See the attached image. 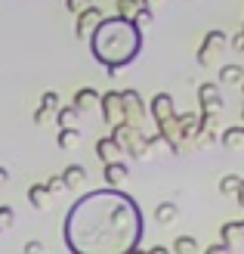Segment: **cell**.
<instances>
[{"label":"cell","mask_w":244,"mask_h":254,"mask_svg":"<svg viewBox=\"0 0 244 254\" xmlns=\"http://www.w3.org/2000/svg\"><path fill=\"white\" fill-rule=\"evenodd\" d=\"M102 109H105V121L114 127L118 121H124V106H121V96L118 93H105L102 96Z\"/></svg>","instance_id":"ba28073f"},{"label":"cell","mask_w":244,"mask_h":254,"mask_svg":"<svg viewBox=\"0 0 244 254\" xmlns=\"http://www.w3.org/2000/svg\"><path fill=\"white\" fill-rule=\"evenodd\" d=\"M151 109H155V118H158V127L164 130L167 121L173 118V99L167 96V93H158L155 99H151Z\"/></svg>","instance_id":"52a82bcc"},{"label":"cell","mask_w":244,"mask_h":254,"mask_svg":"<svg viewBox=\"0 0 244 254\" xmlns=\"http://www.w3.org/2000/svg\"><path fill=\"white\" fill-rule=\"evenodd\" d=\"M65 6H68L71 12H78V16H81V12H84V9H90L93 3H90V0H65Z\"/></svg>","instance_id":"4316f807"},{"label":"cell","mask_w":244,"mask_h":254,"mask_svg":"<svg viewBox=\"0 0 244 254\" xmlns=\"http://www.w3.org/2000/svg\"><path fill=\"white\" fill-rule=\"evenodd\" d=\"M241 81H244L241 65H223L220 68V84H241Z\"/></svg>","instance_id":"2e32d148"},{"label":"cell","mask_w":244,"mask_h":254,"mask_svg":"<svg viewBox=\"0 0 244 254\" xmlns=\"http://www.w3.org/2000/svg\"><path fill=\"white\" fill-rule=\"evenodd\" d=\"M124 180H127V164H121V161H108V164H105V183L118 186V183H124Z\"/></svg>","instance_id":"7c38bea8"},{"label":"cell","mask_w":244,"mask_h":254,"mask_svg":"<svg viewBox=\"0 0 244 254\" xmlns=\"http://www.w3.org/2000/svg\"><path fill=\"white\" fill-rule=\"evenodd\" d=\"M198 99H201V106H204L207 115H213L216 109H223V96L216 90V84H201L198 87Z\"/></svg>","instance_id":"277c9868"},{"label":"cell","mask_w":244,"mask_h":254,"mask_svg":"<svg viewBox=\"0 0 244 254\" xmlns=\"http://www.w3.org/2000/svg\"><path fill=\"white\" fill-rule=\"evenodd\" d=\"M9 223H12V208L0 205V230H9Z\"/></svg>","instance_id":"484cf974"},{"label":"cell","mask_w":244,"mask_h":254,"mask_svg":"<svg viewBox=\"0 0 244 254\" xmlns=\"http://www.w3.org/2000/svg\"><path fill=\"white\" fill-rule=\"evenodd\" d=\"M56 106H59V96H56L53 90H47V93L41 96V109L34 112V124H44V121L49 118V112H56Z\"/></svg>","instance_id":"9c48e42d"},{"label":"cell","mask_w":244,"mask_h":254,"mask_svg":"<svg viewBox=\"0 0 244 254\" xmlns=\"http://www.w3.org/2000/svg\"><path fill=\"white\" fill-rule=\"evenodd\" d=\"M223 47H226V34L223 31H210L207 37H204V47L198 50V62L201 65H210V56L220 53Z\"/></svg>","instance_id":"3957f363"},{"label":"cell","mask_w":244,"mask_h":254,"mask_svg":"<svg viewBox=\"0 0 244 254\" xmlns=\"http://www.w3.org/2000/svg\"><path fill=\"white\" fill-rule=\"evenodd\" d=\"M238 183H241V177H235V174H226V177H223V183H220V192H223V195H235Z\"/></svg>","instance_id":"603a6c76"},{"label":"cell","mask_w":244,"mask_h":254,"mask_svg":"<svg viewBox=\"0 0 244 254\" xmlns=\"http://www.w3.org/2000/svg\"><path fill=\"white\" fill-rule=\"evenodd\" d=\"M241 93H244V84H241Z\"/></svg>","instance_id":"e575fe53"},{"label":"cell","mask_w":244,"mask_h":254,"mask_svg":"<svg viewBox=\"0 0 244 254\" xmlns=\"http://www.w3.org/2000/svg\"><path fill=\"white\" fill-rule=\"evenodd\" d=\"M148 254H170V251H167V248H151Z\"/></svg>","instance_id":"d6a6232c"},{"label":"cell","mask_w":244,"mask_h":254,"mask_svg":"<svg viewBox=\"0 0 244 254\" xmlns=\"http://www.w3.org/2000/svg\"><path fill=\"white\" fill-rule=\"evenodd\" d=\"M136 9H139V0H118V16L121 19H130Z\"/></svg>","instance_id":"cb8c5ba5"},{"label":"cell","mask_w":244,"mask_h":254,"mask_svg":"<svg viewBox=\"0 0 244 254\" xmlns=\"http://www.w3.org/2000/svg\"><path fill=\"white\" fill-rule=\"evenodd\" d=\"M238 239H244V223H226L223 226V245L232 248Z\"/></svg>","instance_id":"5bb4252c"},{"label":"cell","mask_w":244,"mask_h":254,"mask_svg":"<svg viewBox=\"0 0 244 254\" xmlns=\"http://www.w3.org/2000/svg\"><path fill=\"white\" fill-rule=\"evenodd\" d=\"M139 236L143 214L118 189H99L78 198L65 217V242L74 254H130Z\"/></svg>","instance_id":"6da1fadb"},{"label":"cell","mask_w":244,"mask_h":254,"mask_svg":"<svg viewBox=\"0 0 244 254\" xmlns=\"http://www.w3.org/2000/svg\"><path fill=\"white\" fill-rule=\"evenodd\" d=\"M176 217H179V211H176L173 201H161L158 205V223H173Z\"/></svg>","instance_id":"d6986e66"},{"label":"cell","mask_w":244,"mask_h":254,"mask_svg":"<svg viewBox=\"0 0 244 254\" xmlns=\"http://www.w3.org/2000/svg\"><path fill=\"white\" fill-rule=\"evenodd\" d=\"M44 189H47V192H49V195H59V192H65V189H68V186H65V183H62V177H49V180L44 183Z\"/></svg>","instance_id":"d4e9b609"},{"label":"cell","mask_w":244,"mask_h":254,"mask_svg":"<svg viewBox=\"0 0 244 254\" xmlns=\"http://www.w3.org/2000/svg\"><path fill=\"white\" fill-rule=\"evenodd\" d=\"M235 195H238V201H241V205H244V180L238 183V189H235Z\"/></svg>","instance_id":"1f68e13d"},{"label":"cell","mask_w":244,"mask_h":254,"mask_svg":"<svg viewBox=\"0 0 244 254\" xmlns=\"http://www.w3.org/2000/svg\"><path fill=\"white\" fill-rule=\"evenodd\" d=\"M118 96H121V106H127V109H124V124L133 127L136 118H143V103H139V96H136L133 90H124V93H118Z\"/></svg>","instance_id":"5b68a950"},{"label":"cell","mask_w":244,"mask_h":254,"mask_svg":"<svg viewBox=\"0 0 244 254\" xmlns=\"http://www.w3.org/2000/svg\"><path fill=\"white\" fill-rule=\"evenodd\" d=\"M130 22L136 25L139 31H143V28H148V25L155 22V16H151V9H148V6H139V9L133 12V19H130Z\"/></svg>","instance_id":"ffe728a7"},{"label":"cell","mask_w":244,"mask_h":254,"mask_svg":"<svg viewBox=\"0 0 244 254\" xmlns=\"http://www.w3.org/2000/svg\"><path fill=\"white\" fill-rule=\"evenodd\" d=\"M28 201L34 208H47V201H49V192L44 189V183H34L31 189H28Z\"/></svg>","instance_id":"e0dca14e"},{"label":"cell","mask_w":244,"mask_h":254,"mask_svg":"<svg viewBox=\"0 0 244 254\" xmlns=\"http://www.w3.org/2000/svg\"><path fill=\"white\" fill-rule=\"evenodd\" d=\"M25 254H44V245L41 242H28L25 245Z\"/></svg>","instance_id":"83f0119b"},{"label":"cell","mask_w":244,"mask_h":254,"mask_svg":"<svg viewBox=\"0 0 244 254\" xmlns=\"http://www.w3.org/2000/svg\"><path fill=\"white\" fill-rule=\"evenodd\" d=\"M173 251H176V254H198V242H195L192 236H179L176 245H173Z\"/></svg>","instance_id":"44dd1931"},{"label":"cell","mask_w":244,"mask_h":254,"mask_svg":"<svg viewBox=\"0 0 244 254\" xmlns=\"http://www.w3.org/2000/svg\"><path fill=\"white\" fill-rule=\"evenodd\" d=\"M139 50H143V31L130 19H121V16L102 19L93 28V37H90V53L111 71L130 65L139 56Z\"/></svg>","instance_id":"7a4b0ae2"},{"label":"cell","mask_w":244,"mask_h":254,"mask_svg":"<svg viewBox=\"0 0 244 254\" xmlns=\"http://www.w3.org/2000/svg\"><path fill=\"white\" fill-rule=\"evenodd\" d=\"M241 143H244V127H241V124H238V127H229V130L223 133V146H226V149H238Z\"/></svg>","instance_id":"ac0fdd59"},{"label":"cell","mask_w":244,"mask_h":254,"mask_svg":"<svg viewBox=\"0 0 244 254\" xmlns=\"http://www.w3.org/2000/svg\"><path fill=\"white\" fill-rule=\"evenodd\" d=\"M207 254H229V248L220 242V245H213V248H207Z\"/></svg>","instance_id":"f546056e"},{"label":"cell","mask_w":244,"mask_h":254,"mask_svg":"<svg viewBox=\"0 0 244 254\" xmlns=\"http://www.w3.org/2000/svg\"><path fill=\"white\" fill-rule=\"evenodd\" d=\"M105 19L102 16V9H96V6H90V9H84L81 16H78V25H74V31H78V37H87L90 31L96 28V25Z\"/></svg>","instance_id":"8992f818"},{"label":"cell","mask_w":244,"mask_h":254,"mask_svg":"<svg viewBox=\"0 0 244 254\" xmlns=\"http://www.w3.org/2000/svg\"><path fill=\"white\" fill-rule=\"evenodd\" d=\"M78 139H81L78 127H65V130L59 133V146H62V149H74V146H78Z\"/></svg>","instance_id":"7402d4cb"},{"label":"cell","mask_w":244,"mask_h":254,"mask_svg":"<svg viewBox=\"0 0 244 254\" xmlns=\"http://www.w3.org/2000/svg\"><path fill=\"white\" fill-rule=\"evenodd\" d=\"M96 103H99V93L93 90V87H84V90H78V96H74V106H78L81 112L87 106H96Z\"/></svg>","instance_id":"9a60e30c"},{"label":"cell","mask_w":244,"mask_h":254,"mask_svg":"<svg viewBox=\"0 0 244 254\" xmlns=\"http://www.w3.org/2000/svg\"><path fill=\"white\" fill-rule=\"evenodd\" d=\"M59 177H62V183H65V186H78V183L87 180V171L81 168V164H68L65 174H59Z\"/></svg>","instance_id":"4fadbf2b"},{"label":"cell","mask_w":244,"mask_h":254,"mask_svg":"<svg viewBox=\"0 0 244 254\" xmlns=\"http://www.w3.org/2000/svg\"><path fill=\"white\" fill-rule=\"evenodd\" d=\"M78 118H81V109H78V106L56 109V121H59V127H62V130H65V127H74V124H78Z\"/></svg>","instance_id":"8fae6325"},{"label":"cell","mask_w":244,"mask_h":254,"mask_svg":"<svg viewBox=\"0 0 244 254\" xmlns=\"http://www.w3.org/2000/svg\"><path fill=\"white\" fill-rule=\"evenodd\" d=\"M96 152H99V158L108 164V161H114V158L121 155V146L114 143L111 136H105V139H99V143H96Z\"/></svg>","instance_id":"30bf717a"},{"label":"cell","mask_w":244,"mask_h":254,"mask_svg":"<svg viewBox=\"0 0 244 254\" xmlns=\"http://www.w3.org/2000/svg\"><path fill=\"white\" fill-rule=\"evenodd\" d=\"M6 180H9V171H6V168H0V189L6 186Z\"/></svg>","instance_id":"4dcf8cb0"},{"label":"cell","mask_w":244,"mask_h":254,"mask_svg":"<svg viewBox=\"0 0 244 254\" xmlns=\"http://www.w3.org/2000/svg\"><path fill=\"white\" fill-rule=\"evenodd\" d=\"M148 3H155V0H143V6H148Z\"/></svg>","instance_id":"836d02e7"},{"label":"cell","mask_w":244,"mask_h":254,"mask_svg":"<svg viewBox=\"0 0 244 254\" xmlns=\"http://www.w3.org/2000/svg\"><path fill=\"white\" fill-rule=\"evenodd\" d=\"M232 47H235V50H238V53H244V31H241V34H235V37H232Z\"/></svg>","instance_id":"f1b7e54d"}]
</instances>
